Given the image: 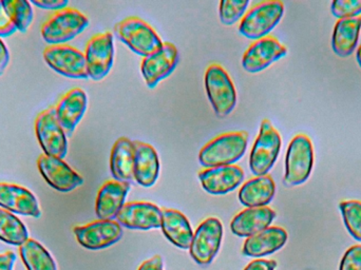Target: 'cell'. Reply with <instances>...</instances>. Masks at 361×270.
I'll list each match as a JSON object with an SVG mask.
<instances>
[{"instance_id":"6da1fadb","label":"cell","mask_w":361,"mask_h":270,"mask_svg":"<svg viewBox=\"0 0 361 270\" xmlns=\"http://www.w3.org/2000/svg\"><path fill=\"white\" fill-rule=\"evenodd\" d=\"M248 144L245 131L224 133L208 142L199 153V161L203 167L214 168L231 166L239 161Z\"/></svg>"},{"instance_id":"7a4b0ae2","label":"cell","mask_w":361,"mask_h":270,"mask_svg":"<svg viewBox=\"0 0 361 270\" xmlns=\"http://www.w3.org/2000/svg\"><path fill=\"white\" fill-rule=\"evenodd\" d=\"M86 15L73 8L57 11L42 23V37L49 46L66 44L88 27Z\"/></svg>"},{"instance_id":"3957f363","label":"cell","mask_w":361,"mask_h":270,"mask_svg":"<svg viewBox=\"0 0 361 270\" xmlns=\"http://www.w3.org/2000/svg\"><path fill=\"white\" fill-rule=\"evenodd\" d=\"M118 39L129 49L143 57L159 52L164 46L156 31L139 17H127L114 27Z\"/></svg>"},{"instance_id":"277c9868","label":"cell","mask_w":361,"mask_h":270,"mask_svg":"<svg viewBox=\"0 0 361 270\" xmlns=\"http://www.w3.org/2000/svg\"><path fill=\"white\" fill-rule=\"evenodd\" d=\"M314 146L307 135H298L290 140L286 155V186H299L309 180L314 168Z\"/></svg>"},{"instance_id":"5b68a950","label":"cell","mask_w":361,"mask_h":270,"mask_svg":"<svg viewBox=\"0 0 361 270\" xmlns=\"http://www.w3.org/2000/svg\"><path fill=\"white\" fill-rule=\"evenodd\" d=\"M283 14V2L277 0L259 2L246 12L238 29L240 34L248 39H261L275 29Z\"/></svg>"},{"instance_id":"8992f818","label":"cell","mask_w":361,"mask_h":270,"mask_svg":"<svg viewBox=\"0 0 361 270\" xmlns=\"http://www.w3.org/2000/svg\"><path fill=\"white\" fill-rule=\"evenodd\" d=\"M204 82L214 113L219 118L229 116L237 104V92L228 73L222 66L212 63L206 70Z\"/></svg>"},{"instance_id":"52a82bcc","label":"cell","mask_w":361,"mask_h":270,"mask_svg":"<svg viewBox=\"0 0 361 270\" xmlns=\"http://www.w3.org/2000/svg\"><path fill=\"white\" fill-rule=\"evenodd\" d=\"M282 138L271 121L263 120L259 135L255 140L250 157V168L256 176H267L274 167L280 150Z\"/></svg>"},{"instance_id":"ba28073f","label":"cell","mask_w":361,"mask_h":270,"mask_svg":"<svg viewBox=\"0 0 361 270\" xmlns=\"http://www.w3.org/2000/svg\"><path fill=\"white\" fill-rule=\"evenodd\" d=\"M47 65L56 73L73 80H88L85 53L69 44L48 46L44 51Z\"/></svg>"},{"instance_id":"9c48e42d","label":"cell","mask_w":361,"mask_h":270,"mask_svg":"<svg viewBox=\"0 0 361 270\" xmlns=\"http://www.w3.org/2000/svg\"><path fill=\"white\" fill-rule=\"evenodd\" d=\"M35 133L44 154L63 159L67 157L68 136L57 120L55 107L36 116Z\"/></svg>"},{"instance_id":"30bf717a","label":"cell","mask_w":361,"mask_h":270,"mask_svg":"<svg viewBox=\"0 0 361 270\" xmlns=\"http://www.w3.org/2000/svg\"><path fill=\"white\" fill-rule=\"evenodd\" d=\"M223 239V226L216 218L206 219L200 224L191 241V258L202 266L209 265L216 258Z\"/></svg>"},{"instance_id":"8fae6325","label":"cell","mask_w":361,"mask_h":270,"mask_svg":"<svg viewBox=\"0 0 361 270\" xmlns=\"http://www.w3.org/2000/svg\"><path fill=\"white\" fill-rule=\"evenodd\" d=\"M85 57L89 78L97 82L104 80L114 66V35L110 32H105L93 36L87 42Z\"/></svg>"},{"instance_id":"7c38bea8","label":"cell","mask_w":361,"mask_h":270,"mask_svg":"<svg viewBox=\"0 0 361 270\" xmlns=\"http://www.w3.org/2000/svg\"><path fill=\"white\" fill-rule=\"evenodd\" d=\"M76 240L82 247L99 250L114 245L123 237V228L118 221L99 220L74 228Z\"/></svg>"},{"instance_id":"4fadbf2b","label":"cell","mask_w":361,"mask_h":270,"mask_svg":"<svg viewBox=\"0 0 361 270\" xmlns=\"http://www.w3.org/2000/svg\"><path fill=\"white\" fill-rule=\"evenodd\" d=\"M37 167L44 180L59 192H70L84 184L82 176L74 171L63 159L40 154Z\"/></svg>"},{"instance_id":"5bb4252c","label":"cell","mask_w":361,"mask_h":270,"mask_svg":"<svg viewBox=\"0 0 361 270\" xmlns=\"http://www.w3.org/2000/svg\"><path fill=\"white\" fill-rule=\"evenodd\" d=\"M288 54V49L274 36H267L250 44L242 59V67L248 73H258Z\"/></svg>"},{"instance_id":"9a60e30c","label":"cell","mask_w":361,"mask_h":270,"mask_svg":"<svg viewBox=\"0 0 361 270\" xmlns=\"http://www.w3.org/2000/svg\"><path fill=\"white\" fill-rule=\"evenodd\" d=\"M179 63V52L175 44L164 42L159 52L144 57L141 71L148 88L154 89L161 80L169 78Z\"/></svg>"},{"instance_id":"2e32d148","label":"cell","mask_w":361,"mask_h":270,"mask_svg":"<svg viewBox=\"0 0 361 270\" xmlns=\"http://www.w3.org/2000/svg\"><path fill=\"white\" fill-rule=\"evenodd\" d=\"M116 220L121 226L135 231L161 228L162 209L149 202H131L123 206Z\"/></svg>"},{"instance_id":"e0dca14e","label":"cell","mask_w":361,"mask_h":270,"mask_svg":"<svg viewBox=\"0 0 361 270\" xmlns=\"http://www.w3.org/2000/svg\"><path fill=\"white\" fill-rule=\"evenodd\" d=\"M0 208L14 214L39 219L42 209L32 191L13 183H0Z\"/></svg>"},{"instance_id":"ac0fdd59","label":"cell","mask_w":361,"mask_h":270,"mask_svg":"<svg viewBox=\"0 0 361 270\" xmlns=\"http://www.w3.org/2000/svg\"><path fill=\"white\" fill-rule=\"evenodd\" d=\"M199 180L206 192L214 195H227L242 184L244 171L235 165L206 168L199 172Z\"/></svg>"},{"instance_id":"d6986e66","label":"cell","mask_w":361,"mask_h":270,"mask_svg":"<svg viewBox=\"0 0 361 270\" xmlns=\"http://www.w3.org/2000/svg\"><path fill=\"white\" fill-rule=\"evenodd\" d=\"M88 107V97L82 89L74 88L61 97L55 113L66 135L72 136Z\"/></svg>"},{"instance_id":"ffe728a7","label":"cell","mask_w":361,"mask_h":270,"mask_svg":"<svg viewBox=\"0 0 361 270\" xmlns=\"http://www.w3.org/2000/svg\"><path fill=\"white\" fill-rule=\"evenodd\" d=\"M130 184L118 180H108L99 189L95 203V214L99 220H114L125 205Z\"/></svg>"},{"instance_id":"44dd1931","label":"cell","mask_w":361,"mask_h":270,"mask_svg":"<svg viewBox=\"0 0 361 270\" xmlns=\"http://www.w3.org/2000/svg\"><path fill=\"white\" fill-rule=\"evenodd\" d=\"M135 147V169L133 178L137 184L149 188L158 180L160 159L156 149L143 142H133Z\"/></svg>"},{"instance_id":"7402d4cb","label":"cell","mask_w":361,"mask_h":270,"mask_svg":"<svg viewBox=\"0 0 361 270\" xmlns=\"http://www.w3.org/2000/svg\"><path fill=\"white\" fill-rule=\"evenodd\" d=\"M276 212L269 207L247 208L240 212L231 223L233 235L250 238L271 226Z\"/></svg>"},{"instance_id":"603a6c76","label":"cell","mask_w":361,"mask_h":270,"mask_svg":"<svg viewBox=\"0 0 361 270\" xmlns=\"http://www.w3.org/2000/svg\"><path fill=\"white\" fill-rule=\"evenodd\" d=\"M288 233L281 227L274 226L264 229L246 239L243 245L244 256L261 258L281 250L288 241Z\"/></svg>"},{"instance_id":"cb8c5ba5","label":"cell","mask_w":361,"mask_h":270,"mask_svg":"<svg viewBox=\"0 0 361 270\" xmlns=\"http://www.w3.org/2000/svg\"><path fill=\"white\" fill-rule=\"evenodd\" d=\"M361 31V15L351 18L338 19L332 35V47L339 57L351 56L357 50Z\"/></svg>"},{"instance_id":"d4e9b609","label":"cell","mask_w":361,"mask_h":270,"mask_svg":"<svg viewBox=\"0 0 361 270\" xmlns=\"http://www.w3.org/2000/svg\"><path fill=\"white\" fill-rule=\"evenodd\" d=\"M276 184L271 176H256L239 191L240 203L247 208L267 207L275 197Z\"/></svg>"},{"instance_id":"484cf974","label":"cell","mask_w":361,"mask_h":270,"mask_svg":"<svg viewBox=\"0 0 361 270\" xmlns=\"http://www.w3.org/2000/svg\"><path fill=\"white\" fill-rule=\"evenodd\" d=\"M165 237L180 250H189L193 233L184 214L175 209H162V225Z\"/></svg>"},{"instance_id":"4316f807","label":"cell","mask_w":361,"mask_h":270,"mask_svg":"<svg viewBox=\"0 0 361 270\" xmlns=\"http://www.w3.org/2000/svg\"><path fill=\"white\" fill-rule=\"evenodd\" d=\"M135 169V147L129 138L116 140L110 155V170L114 180L126 182L133 178Z\"/></svg>"},{"instance_id":"83f0119b","label":"cell","mask_w":361,"mask_h":270,"mask_svg":"<svg viewBox=\"0 0 361 270\" xmlns=\"http://www.w3.org/2000/svg\"><path fill=\"white\" fill-rule=\"evenodd\" d=\"M19 254L27 270H57L50 252L36 240H27L19 247Z\"/></svg>"},{"instance_id":"f1b7e54d","label":"cell","mask_w":361,"mask_h":270,"mask_svg":"<svg viewBox=\"0 0 361 270\" xmlns=\"http://www.w3.org/2000/svg\"><path fill=\"white\" fill-rule=\"evenodd\" d=\"M29 239L27 226L16 214L0 208V241L20 247Z\"/></svg>"},{"instance_id":"f546056e","label":"cell","mask_w":361,"mask_h":270,"mask_svg":"<svg viewBox=\"0 0 361 270\" xmlns=\"http://www.w3.org/2000/svg\"><path fill=\"white\" fill-rule=\"evenodd\" d=\"M4 4L17 31L25 33L34 19L31 2L27 0H4Z\"/></svg>"},{"instance_id":"4dcf8cb0","label":"cell","mask_w":361,"mask_h":270,"mask_svg":"<svg viewBox=\"0 0 361 270\" xmlns=\"http://www.w3.org/2000/svg\"><path fill=\"white\" fill-rule=\"evenodd\" d=\"M339 209L350 235L356 241L361 242V201L348 200L341 202Z\"/></svg>"},{"instance_id":"1f68e13d","label":"cell","mask_w":361,"mask_h":270,"mask_svg":"<svg viewBox=\"0 0 361 270\" xmlns=\"http://www.w3.org/2000/svg\"><path fill=\"white\" fill-rule=\"evenodd\" d=\"M250 1L241 0H223L220 2V20L226 25H233L246 14Z\"/></svg>"},{"instance_id":"d6a6232c","label":"cell","mask_w":361,"mask_h":270,"mask_svg":"<svg viewBox=\"0 0 361 270\" xmlns=\"http://www.w3.org/2000/svg\"><path fill=\"white\" fill-rule=\"evenodd\" d=\"M333 15L338 19L361 15V0H335L331 4Z\"/></svg>"},{"instance_id":"836d02e7","label":"cell","mask_w":361,"mask_h":270,"mask_svg":"<svg viewBox=\"0 0 361 270\" xmlns=\"http://www.w3.org/2000/svg\"><path fill=\"white\" fill-rule=\"evenodd\" d=\"M339 270H361V245H354L343 254Z\"/></svg>"},{"instance_id":"e575fe53","label":"cell","mask_w":361,"mask_h":270,"mask_svg":"<svg viewBox=\"0 0 361 270\" xmlns=\"http://www.w3.org/2000/svg\"><path fill=\"white\" fill-rule=\"evenodd\" d=\"M17 29L14 23L11 20L6 6L4 4V0H0V38H6L16 33Z\"/></svg>"},{"instance_id":"d590c367","label":"cell","mask_w":361,"mask_h":270,"mask_svg":"<svg viewBox=\"0 0 361 270\" xmlns=\"http://www.w3.org/2000/svg\"><path fill=\"white\" fill-rule=\"evenodd\" d=\"M31 4L42 10L57 12L68 8L69 1L68 0H32Z\"/></svg>"},{"instance_id":"8d00e7d4","label":"cell","mask_w":361,"mask_h":270,"mask_svg":"<svg viewBox=\"0 0 361 270\" xmlns=\"http://www.w3.org/2000/svg\"><path fill=\"white\" fill-rule=\"evenodd\" d=\"M277 262L275 260H256L247 265L244 270H275Z\"/></svg>"},{"instance_id":"74e56055","label":"cell","mask_w":361,"mask_h":270,"mask_svg":"<svg viewBox=\"0 0 361 270\" xmlns=\"http://www.w3.org/2000/svg\"><path fill=\"white\" fill-rule=\"evenodd\" d=\"M16 262V254L13 252L0 254V270H13Z\"/></svg>"},{"instance_id":"f35d334b","label":"cell","mask_w":361,"mask_h":270,"mask_svg":"<svg viewBox=\"0 0 361 270\" xmlns=\"http://www.w3.org/2000/svg\"><path fill=\"white\" fill-rule=\"evenodd\" d=\"M10 63V52L1 38H0V76L6 72Z\"/></svg>"},{"instance_id":"ab89813d","label":"cell","mask_w":361,"mask_h":270,"mask_svg":"<svg viewBox=\"0 0 361 270\" xmlns=\"http://www.w3.org/2000/svg\"><path fill=\"white\" fill-rule=\"evenodd\" d=\"M139 270H164V269H163L162 257L156 256L150 259V260L145 261V262L140 266Z\"/></svg>"},{"instance_id":"60d3db41","label":"cell","mask_w":361,"mask_h":270,"mask_svg":"<svg viewBox=\"0 0 361 270\" xmlns=\"http://www.w3.org/2000/svg\"><path fill=\"white\" fill-rule=\"evenodd\" d=\"M356 59H357L358 65L361 68V44L358 47L357 50H356Z\"/></svg>"}]
</instances>
